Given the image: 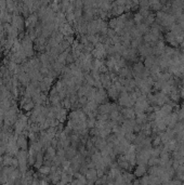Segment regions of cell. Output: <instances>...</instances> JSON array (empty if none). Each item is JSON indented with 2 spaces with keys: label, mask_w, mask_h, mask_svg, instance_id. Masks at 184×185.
I'll use <instances>...</instances> for the list:
<instances>
[{
  "label": "cell",
  "mask_w": 184,
  "mask_h": 185,
  "mask_svg": "<svg viewBox=\"0 0 184 185\" xmlns=\"http://www.w3.org/2000/svg\"><path fill=\"white\" fill-rule=\"evenodd\" d=\"M96 103L98 105H102V104H105L108 102V97H107V92L105 89H99L96 91V99H94Z\"/></svg>",
  "instance_id": "1"
},
{
  "label": "cell",
  "mask_w": 184,
  "mask_h": 185,
  "mask_svg": "<svg viewBox=\"0 0 184 185\" xmlns=\"http://www.w3.org/2000/svg\"><path fill=\"white\" fill-rule=\"evenodd\" d=\"M145 66L144 63L142 61H137L135 63H133L132 65V77H141L142 76V73L144 71Z\"/></svg>",
  "instance_id": "2"
},
{
  "label": "cell",
  "mask_w": 184,
  "mask_h": 185,
  "mask_svg": "<svg viewBox=\"0 0 184 185\" xmlns=\"http://www.w3.org/2000/svg\"><path fill=\"white\" fill-rule=\"evenodd\" d=\"M11 25L13 27H15L18 31H23V27H24V20H23L22 15L20 14H16V15H13L12 14V21H11Z\"/></svg>",
  "instance_id": "3"
},
{
  "label": "cell",
  "mask_w": 184,
  "mask_h": 185,
  "mask_svg": "<svg viewBox=\"0 0 184 185\" xmlns=\"http://www.w3.org/2000/svg\"><path fill=\"white\" fill-rule=\"evenodd\" d=\"M120 114L121 116L124 117L125 119H135L137 115H135V112L133 108H126V107H122L121 110H120Z\"/></svg>",
  "instance_id": "4"
},
{
  "label": "cell",
  "mask_w": 184,
  "mask_h": 185,
  "mask_svg": "<svg viewBox=\"0 0 184 185\" xmlns=\"http://www.w3.org/2000/svg\"><path fill=\"white\" fill-rule=\"evenodd\" d=\"M106 92H107V97H108V99L113 100V101H118L120 93H119V91H118L117 89L113 86V84H112V86L107 89Z\"/></svg>",
  "instance_id": "5"
},
{
  "label": "cell",
  "mask_w": 184,
  "mask_h": 185,
  "mask_svg": "<svg viewBox=\"0 0 184 185\" xmlns=\"http://www.w3.org/2000/svg\"><path fill=\"white\" fill-rule=\"evenodd\" d=\"M112 110V103L107 102L105 104H102V105H99L98 108V114L100 115H109Z\"/></svg>",
  "instance_id": "6"
},
{
  "label": "cell",
  "mask_w": 184,
  "mask_h": 185,
  "mask_svg": "<svg viewBox=\"0 0 184 185\" xmlns=\"http://www.w3.org/2000/svg\"><path fill=\"white\" fill-rule=\"evenodd\" d=\"M165 40H166L168 43H170V46L172 48H177L179 44H178L177 40H175V35L171 31H168V33L165 34Z\"/></svg>",
  "instance_id": "7"
},
{
  "label": "cell",
  "mask_w": 184,
  "mask_h": 185,
  "mask_svg": "<svg viewBox=\"0 0 184 185\" xmlns=\"http://www.w3.org/2000/svg\"><path fill=\"white\" fill-rule=\"evenodd\" d=\"M16 145L18 148H21V150H26L27 148V137L24 134H20L18 138V142Z\"/></svg>",
  "instance_id": "8"
},
{
  "label": "cell",
  "mask_w": 184,
  "mask_h": 185,
  "mask_svg": "<svg viewBox=\"0 0 184 185\" xmlns=\"http://www.w3.org/2000/svg\"><path fill=\"white\" fill-rule=\"evenodd\" d=\"M169 99H170V101L174 102V103H178V102L180 101V99H181V95H180V89L179 88H174L172 91H171V93L169 94Z\"/></svg>",
  "instance_id": "9"
},
{
  "label": "cell",
  "mask_w": 184,
  "mask_h": 185,
  "mask_svg": "<svg viewBox=\"0 0 184 185\" xmlns=\"http://www.w3.org/2000/svg\"><path fill=\"white\" fill-rule=\"evenodd\" d=\"M67 117H68V115H67V110L62 107L60 110H59L58 114H56V120H58L60 123H63L65 120H66Z\"/></svg>",
  "instance_id": "10"
},
{
  "label": "cell",
  "mask_w": 184,
  "mask_h": 185,
  "mask_svg": "<svg viewBox=\"0 0 184 185\" xmlns=\"http://www.w3.org/2000/svg\"><path fill=\"white\" fill-rule=\"evenodd\" d=\"M156 60H157V57L154 56V55H151V56H147L146 59H144L143 63H144L145 68H149V69L152 66H154V65L156 64Z\"/></svg>",
  "instance_id": "11"
},
{
  "label": "cell",
  "mask_w": 184,
  "mask_h": 185,
  "mask_svg": "<svg viewBox=\"0 0 184 185\" xmlns=\"http://www.w3.org/2000/svg\"><path fill=\"white\" fill-rule=\"evenodd\" d=\"M98 178V172L96 169H89L88 172L86 173V179L89 182H94Z\"/></svg>",
  "instance_id": "12"
},
{
  "label": "cell",
  "mask_w": 184,
  "mask_h": 185,
  "mask_svg": "<svg viewBox=\"0 0 184 185\" xmlns=\"http://www.w3.org/2000/svg\"><path fill=\"white\" fill-rule=\"evenodd\" d=\"M135 26H137V31H140V34L142 36H144L145 34L149 33V31H151V27L147 26V25L144 24V23H142V24H140V25H135Z\"/></svg>",
  "instance_id": "13"
},
{
  "label": "cell",
  "mask_w": 184,
  "mask_h": 185,
  "mask_svg": "<svg viewBox=\"0 0 184 185\" xmlns=\"http://www.w3.org/2000/svg\"><path fill=\"white\" fill-rule=\"evenodd\" d=\"M162 8V5L160 1H149V9H152L153 11H160Z\"/></svg>",
  "instance_id": "14"
},
{
  "label": "cell",
  "mask_w": 184,
  "mask_h": 185,
  "mask_svg": "<svg viewBox=\"0 0 184 185\" xmlns=\"http://www.w3.org/2000/svg\"><path fill=\"white\" fill-rule=\"evenodd\" d=\"M64 66H65V65H63L62 63L55 61L53 64H52V71H54L56 74H61V73H62V71H63V68H64Z\"/></svg>",
  "instance_id": "15"
},
{
  "label": "cell",
  "mask_w": 184,
  "mask_h": 185,
  "mask_svg": "<svg viewBox=\"0 0 184 185\" xmlns=\"http://www.w3.org/2000/svg\"><path fill=\"white\" fill-rule=\"evenodd\" d=\"M133 21H134L135 25H140V24H142V23L144 22V18H143L142 14L137 11V12H135V13L133 14Z\"/></svg>",
  "instance_id": "16"
},
{
  "label": "cell",
  "mask_w": 184,
  "mask_h": 185,
  "mask_svg": "<svg viewBox=\"0 0 184 185\" xmlns=\"http://www.w3.org/2000/svg\"><path fill=\"white\" fill-rule=\"evenodd\" d=\"M144 24H146L147 26H149L151 27V25L153 24V23H155V14L153 13V12H151L149 13V15L147 16L146 18H144Z\"/></svg>",
  "instance_id": "17"
},
{
  "label": "cell",
  "mask_w": 184,
  "mask_h": 185,
  "mask_svg": "<svg viewBox=\"0 0 184 185\" xmlns=\"http://www.w3.org/2000/svg\"><path fill=\"white\" fill-rule=\"evenodd\" d=\"M96 88H91L90 91L88 92V94L86 95L87 99H88V102L90 101H94V99H96Z\"/></svg>",
  "instance_id": "18"
},
{
  "label": "cell",
  "mask_w": 184,
  "mask_h": 185,
  "mask_svg": "<svg viewBox=\"0 0 184 185\" xmlns=\"http://www.w3.org/2000/svg\"><path fill=\"white\" fill-rule=\"evenodd\" d=\"M142 10H149V1H141L139 3V11Z\"/></svg>",
  "instance_id": "19"
},
{
  "label": "cell",
  "mask_w": 184,
  "mask_h": 185,
  "mask_svg": "<svg viewBox=\"0 0 184 185\" xmlns=\"http://www.w3.org/2000/svg\"><path fill=\"white\" fill-rule=\"evenodd\" d=\"M96 118H88L87 120V128L90 130V129H93L96 127Z\"/></svg>",
  "instance_id": "20"
},
{
  "label": "cell",
  "mask_w": 184,
  "mask_h": 185,
  "mask_svg": "<svg viewBox=\"0 0 184 185\" xmlns=\"http://www.w3.org/2000/svg\"><path fill=\"white\" fill-rule=\"evenodd\" d=\"M145 171H146V169H145L144 166H139V167L137 168V170H135V175L142 176L143 174L145 173Z\"/></svg>",
  "instance_id": "21"
},
{
  "label": "cell",
  "mask_w": 184,
  "mask_h": 185,
  "mask_svg": "<svg viewBox=\"0 0 184 185\" xmlns=\"http://www.w3.org/2000/svg\"><path fill=\"white\" fill-rule=\"evenodd\" d=\"M175 114H177V116H178V120L179 121L184 120V107L179 108V109L175 112Z\"/></svg>",
  "instance_id": "22"
},
{
  "label": "cell",
  "mask_w": 184,
  "mask_h": 185,
  "mask_svg": "<svg viewBox=\"0 0 184 185\" xmlns=\"http://www.w3.org/2000/svg\"><path fill=\"white\" fill-rule=\"evenodd\" d=\"M62 107L63 108H65V109H69V108H72V103L69 102V100H68V97H66L65 100H63L62 101Z\"/></svg>",
  "instance_id": "23"
},
{
  "label": "cell",
  "mask_w": 184,
  "mask_h": 185,
  "mask_svg": "<svg viewBox=\"0 0 184 185\" xmlns=\"http://www.w3.org/2000/svg\"><path fill=\"white\" fill-rule=\"evenodd\" d=\"M40 172L43 174H48L50 172V167H48V166H43V167L40 168Z\"/></svg>",
  "instance_id": "24"
},
{
  "label": "cell",
  "mask_w": 184,
  "mask_h": 185,
  "mask_svg": "<svg viewBox=\"0 0 184 185\" xmlns=\"http://www.w3.org/2000/svg\"><path fill=\"white\" fill-rule=\"evenodd\" d=\"M2 125H3V117H0V129H1Z\"/></svg>",
  "instance_id": "25"
},
{
  "label": "cell",
  "mask_w": 184,
  "mask_h": 185,
  "mask_svg": "<svg viewBox=\"0 0 184 185\" xmlns=\"http://www.w3.org/2000/svg\"><path fill=\"white\" fill-rule=\"evenodd\" d=\"M180 47H181V49H182V50L184 51V40H183V41L181 42V43H180Z\"/></svg>",
  "instance_id": "26"
}]
</instances>
